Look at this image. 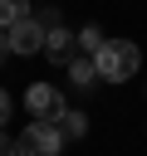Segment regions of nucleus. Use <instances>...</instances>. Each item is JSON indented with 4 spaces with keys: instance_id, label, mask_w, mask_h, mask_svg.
Returning <instances> with one entry per match:
<instances>
[{
    "instance_id": "9d476101",
    "label": "nucleus",
    "mask_w": 147,
    "mask_h": 156,
    "mask_svg": "<svg viewBox=\"0 0 147 156\" xmlns=\"http://www.w3.org/2000/svg\"><path fill=\"white\" fill-rule=\"evenodd\" d=\"M5 117H10V93L0 88V127H5Z\"/></svg>"
},
{
    "instance_id": "7ed1b4c3",
    "label": "nucleus",
    "mask_w": 147,
    "mask_h": 156,
    "mask_svg": "<svg viewBox=\"0 0 147 156\" xmlns=\"http://www.w3.org/2000/svg\"><path fill=\"white\" fill-rule=\"evenodd\" d=\"M44 39H49V24H44V20H20V24H10V29H5L10 54H20V58L44 54Z\"/></svg>"
},
{
    "instance_id": "423d86ee",
    "label": "nucleus",
    "mask_w": 147,
    "mask_h": 156,
    "mask_svg": "<svg viewBox=\"0 0 147 156\" xmlns=\"http://www.w3.org/2000/svg\"><path fill=\"white\" fill-rule=\"evenodd\" d=\"M20 20H29V0H0V29H10Z\"/></svg>"
},
{
    "instance_id": "9b49d317",
    "label": "nucleus",
    "mask_w": 147,
    "mask_h": 156,
    "mask_svg": "<svg viewBox=\"0 0 147 156\" xmlns=\"http://www.w3.org/2000/svg\"><path fill=\"white\" fill-rule=\"evenodd\" d=\"M0 156H15V141H10L5 132H0Z\"/></svg>"
},
{
    "instance_id": "f8f14e48",
    "label": "nucleus",
    "mask_w": 147,
    "mask_h": 156,
    "mask_svg": "<svg viewBox=\"0 0 147 156\" xmlns=\"http://www.w3.org/2000/svg\"><path fill=\"white\" fill-rule=\"evenodd\" d=\"M5 54H10V44H5V29H0V58H5Z\"/></svg>"
},
{
    "instance_id": "f257e3e1",
    "label": "nucleus",
    "mask_w": 147,
    "mask_h": 156,
    "mask_svg": "<svg viewBox=\"0 0 147 156\" xmlns=\"http://www.w3.org/2000/svg\"><path fill=\"white\" fill-rule=\"evenodd\" d=\"M93 68H98V78H108V83H127V78L142 68V49H137L132 39H103V49L93 54Z\"/></svg>"
},
{
    "instance_id": "6e6552de",
    "label": "nucleus",
    "mask_w": 147,
    "mask_h": 156,
    "mask_svg": "<svg viewBox=\"0 0 147 156\" xmlns=\"http://www.w3.org/2000/svg\"><path fill=\"white\" fill-rule=\"evenodd\" d=\"M69 78H74L78 88H88V83L98 78V68H93V54H88V58H74V63H69Z\"/></svg>"
},
{
    "instance_id": "f03ea898",
    "label": "nucleus",
    "mask_w": 147,
    "mask_h": 156,
    "mask_svg": "<svg viewBox=\"0 0 147 156\" xmlns=\"http://www.w3.org/2000/svg\"><path fill=\"white\" fill-rule=\"evenodd\" d=\"M64 127L59 122H49V117H29L24 127H20V136H15V156H59L64 151Z\"/></svg>"
},
{
    "instance_id": "1a4fd4ad",
    "label": "nucleus",
    "mask_w": 147,
    "mask_h": 156,
    "mask_svg": "<svg viewBox=\"0 0 147 156\" xmlns=\"http://www.w3.org/2000/svg\"><path fill=\"white\" fill-rule=\"evenodd\" d=\"M78 49H83V54H98V49H103V34H98V29L88 24V29L78 34Z\"/></svg>"
},
{
    "instance_id": "39448f33",
    "label": "nucleus",
    "mask_w": 147,
    "mask_h": 156,
    "mask_svg": "<svg viewBox=\"0 0 147 156\" xmlns=\"http://www.w3.org/2000/svg\"><path fill=\"white\" fill-rule=\"evenodd\" d=\"M74 44H78V34H69L64 24H54L49 39H44V54H49L54 63H74Z\"/></svg>"
},
{
    "instance_id": "0eeeda50",
    "label": "nucleus",
    "mask_w": 147,
    "mask_h": 156,
    "mask_svg": "<svg viewBox=\"0 0 147 156\" xmlns=\"http://www.w3.org/2000/svg\"><path fill=\"white\" fill-rule=\"evenodd\" d=\"M59 127H64V136H69V141H78V136L88 132V112H74V107H69V112L59 117Z\"/></svg>"
},
{
    "instance_id": "20e7f679",
    "label": "nucleus",
    "mask_w": 147,
    "mask_h": 156,
    "mask_svg": "<svg viewBox=\"0 0 147 156\" xmlns=\"http://www.w3.org/2000/svg\"><path fill=\"white\" fill-rule=\"evenodd\" d=\"M24 107H29V117H49V122H59L69 107H64V93L54 88V83H34L29 93H24Z\"/></svg>"
}]
</instances>
